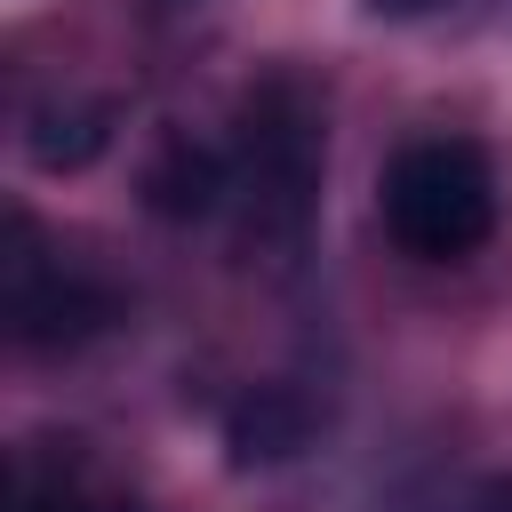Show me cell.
Returning a JSON list of instances; mask_svg holds the SVG:
<instances>
[{"mask_svg":"<svg viewBox=\"0 0 512 512\" xmlns=\"http://www.w3.org/2000/svg\"><path fill=\"white\" fill-rule=\"evenodd\" d=\"M480 512H512V480H496V488L480 496Z\"/></svg>","mask_w":512,"mask_h":512,"instance_id":"obj_9","label":"cell"},{"mask_svg":"<svg viewBox=\"0 0 512 512\" xmlns=\"http://www.w3.org/2000/svg\"><path fill=\"white\" fill-rule=\"evenodd\" d=\"M0 312H8V336L24 352H72V344H88L120 320V296L96 272H80L72 256H56L40 240V224L16 208L8 256H0Z\"/></svg>","mask_w":512,"mask_h":512,"instance_id":"obj_3","label":"cell"},{"mask_svg":"<svg viewBox=\"0 0 512 512\" xmlns=\"http://www.w3.org/2000/svg\"><path fill=\"white\" fill-rule=\"evenodd\" d=\"M376 216L408 256L456 264L496 232V168L472 136H416L384 160Z\"/></svg>","mask_w":512,"mask_h":512,"instance_id":"obj_2","label":"cell"},{"mask_svg":"<svg viewBox=\"0 0 512 512\" xmlns=\"http://www.w3.org/2000/svg\"><path fill=\"white\" fill-rule=\"evenodd\" d=\"M232 200L248 248H296L320 200V96L296 72H264L232 120Z\"/></svg>","mask_w":512,"mask_h":512,"instance_id":"obj_1","label":"cell"},{"mask_svg":"<svg viewBox=\"0 0 512 512\" xmlns=\"http://www.w3.org/2000/svg\"><path fill=\"white\" fill-rule=\"evenodd\" d=\"M368 8H376V16H432L440 0H368Z\"/></svg>","mask_w":512,"mask_h":512,"instance_id":"obj_8","label":"cell"},{"mask_svg":"<svg viewBox=\"0 0 512 512\" xmlns=\"http://www.w3.org/2000/svg\"><path fill=\"white\" fill-rule=\"evenodd\" d=\"M304 440H312V416H304V400H296V392H280V384L248 392V400L224 416V448H232V472H264V464H288Z\"/></svg>","mask_w":512,"mask_h":512,"instance_id":"obj_6","label":"cell"},{"mask_svg":"<svg viewBox=\"0 0 512 512\" xmlns=\"http://www.w3.org/2000/svg\"><path fill=\"white\" fill-rule=\"evenodd\" d=\"M16 512H144V504H128V496H88L80 480H32V488L16 496Z\"/></svg>","mask_w":512,"mask_h":512,"instance_id":"obj_7","label":"cell"},{"mask_svg":"<svg viewBox=\"0 0 512 512\" xmlns=\"http://www.w3.org/2000/svg\"><path fill=\"white\" fill-rule=\"evenodd\" d=\"M224 192H232V160H224L216 144L184 136V128H168V136L144 152V168H136V200H144L160 224H200V216L224 208Z\"/></svg>","mask_w":512,"mask_h":512,"instance_id":"obj_4","label":"cell"},{"mask_svg":"<svg viewBox=\"0 0 512 512\" xmlns=\"http://www.w3.org/2000/svg\"><path fill=\"white\" fill-rule=\"evenodd\" d=\"M112 128H120L112 96H48V104L24 112V160L48 168V176H72L112 144Z\"/></svg>","mask_w":512,"mask_h":512,"instance_id":"obj_5","label":"cell"}]
</instances>
